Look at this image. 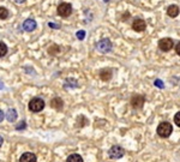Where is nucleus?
<instances>
[{
	"label": "nucleus",
	"instance_id": "nucleus-1",
	"mask_svg": "<svg viewBox=\"0 0 180 162\" xmlns=\"http://www.w3.org/2000/svg\"><path fill=\"white\" fill-rule=\"evenodd\" d=\"M172 132H173V127L169 123H167V121H163V123H161L157 126V135L162 138L169 137Z\"/></svg>",
	"mask_w": 180,
	"mask_h": 162
},
{
	"label": "nucleus",
	"instance_id": "nucleus-2",
	"mask_svg": "<svg viewBox=\"0 0 180 162\" xmlns=\"http://www.w3.org/2000/svg\"><path fill=\"white\" fill-rule=\"evenodd\" d=\"M45 108V101L40 97H34L31 101L29 102V109L34 113L41 112V110Z\"/></svg>",
	"mask_w": 180,
	"mask_h": 162
},
{
	"label": "nucleus",
	"instance_id": "nucleus-3",
	"mask_svg": "<svg viewBox=\"0 0 180 162\" xmlns=\"http://www.w3.org/2000/svg\"><path fill=\"white\" fill-rule=\"evenodd\" d=\"M174 46V42L172 38L169 37H166V38H161L158 41V48L163 50V52H168V50H171Z\"/></svg>",
	"mask_w": 180,
	"mask_h": 162
},
{
	"label": "nucleus",
	"instance_id": "nucleus-4",
	"mask_svg": "<svg viewBox=\"0 0 180 162\" xmlns=\"http://www.w3.org/2000/svg\"><path fill=\"white\" fill-rule=\"evenodd\" d=\"M72 12V7L67 3H63L58 6V15L60 17H68Z\"/></svg>",
	"mask_w": 180,
	"mask_h": 162
},
{
	"label": "nucleus",
	"instance_id": "nucleus-5",
	"mask_svg": "<svg viewBox=\"0 0 180 162\" xmlns=\"http://www.w3.org/2000/svg\"><path fill=\"white\" fill-rule=\"evenodd\" d=\"M124 154H125V150L121 147H119V145L112 147L108 151V155H109L111 159H120V157L124 156Z\"/></svg>",
	"mask_w": 180,
	"mask_h": 162
},
{
	"label": "nucleus",
	"instance_id": "nucleus-6",
	"mask_svg": "<svg viewBox=\"0 0 180 162\" xmlns=\"http://www.w3.org/2000/svg\"><path fill=\"white\" fill-rule=\"evenodd\" d=\"M97 49L101 53H108L112 50V42L108 38H103L97 43Z\"/></svg>",
	"mask_w": 180,
	"mask_h": 162
},
{
	"label": "nucleus",
	"instance_id": "nucleus-7",
	"mask_svg": "<svg viewBox=\"0 0 180 162\" xmlns=\"http://www.w3.org/2000/svg\"><path fill=\"white\" fill-rule=\"evenodd\" d=\"M144 102H145V98H144V96L143 95H135V96H132V98H131V106L133 107V108H142L143 107V105H144Z\"/></svg>",
	"mask_w": 180,
	"mask_h": 162
},
{
	"label": "nucleus",
	"instance_id": "nucleus-8",
	"mask_svg": "<svg viewBox=\"0 0 180 162\" xmlns=\"http://www.w3.org/2000/svg\"><path fill=\"white\" fill-rule=\"evenodd\" d=\"M132 28L136 31H144L147 28V23L143 21V19H135L132 23Z\"/></svg>",
	"mask_w": 180,
	"mask_h": 162
},
{
	"label": "nucleus",
	"instance_id": "nucleus-9",
	"mask_svg": "<svg viewBox=\"0 0 180 162\" xmlns=\"http://www.w3.org/2000/svg\"><path fill=\"white\" fill-rule=\"evenodd\" d=\"M36 27H37L36 22L31 18L27 19V21H24V23H23V29L25 30V31H34V30L36 29Z\"/></svg>",
	"mask_w": 180,
	"mask_h": 162
},
{
	"label": "nucleus",
	"instance_id": "nucleus-10",
	"mask_svg": "<svg viewBox=\"0 0 180 162\" xmlns=\"http://www.w3.org/2000/svg\"><path fill=\"white\" fill-rule=\"evenodd\" d=\"M100 78H101L102 80H105V82L109 80L112 78V70H109V68L101 70V71H100Z\"/></svg>",
	"mask_w": 180,
	"mask_h": 162
},
{
	"label": "nucleus",
	"instance_id": "nucleus-11",
	"mask_svg": "<svg viewBox=\"0 0 180 162\" xmlns=\"http://www.w3.org/2000/svg\"><path fill=\"white\" fill-rule=\"evenodd\" d=\"M19 162H36V156L31 153H25L21 156Z\"/></svg>",
	"mask_w": 180,
	"mask_h": 162
},
{
	"label": "nucleus",
	"instance_id": "nucleus-12",
	"mask_svg": "<svg viewBox=\"0 0 180 162\" xmlns=\"http://www.w3.org/2000/svg\"><path fill=\"white\" fill-rule=\"evenodd\" d=\"M167 15L172 18H175L179 15V7L177 5H171L167 8Z\"/></svg>",
	"mask_w": 180,
	"mask_h": 162
},
{
	"label": "nucleus",
	"instance_id": "nucleus-13",
	"mask_svg": "<svg viewBox=\"0 0 180 162\" xmlns=\"http://www.w3.org/2000/svg\"><path fill=\"white\" fill-rule=\"evenodd\" d=\"M51 107H53L57 110H60V109L63 108V100L60 98V97H54L51 101Z\"/></svg>",
	"mask_w": 180,
	"mask_h": 162
},
{
	"label": "nucleus",
	"instance_id": "nucleus-14",
	"mask_svg": "<svg viewBox=\"0 0 180 162\" xmlns=\"http://www.w3.org/2000/svg\"><path fill=\"white\" fill-rule=\"evenodd\" d=\"M6 119L10 121V123H13L17 119V112L16 109H8L7 113H6Z\"/></svg>",
	"mask_w": 180,
	"mask_h": 162
},
{
	"label": "nucleus",
	"instance_id": "nucleus-15",
	"mask_svg": "<svg viewBox=\"0 0 180 162\" xmlns=\"http://www.w3.org/2000/svg\"><path fill=\"white\" fill-rule=\"evenodd\" d=\"M77 88L78 87V83H77V80L73 79V78H68L66 79V82H65V88Z\"/></svg>",
	"mask_w": 180,
	"mask_h": 162
},
{
	"label": "nucleus",
	"instance_id": "nucleus-16",
	"mask_svg": "<svg viewBox=\"0 0 180 162\" xmlns=\"http://www.w3.org/2000/svg\"><path fill=\"white\" fill-rule=\"evenodd\" d=\"M67 162H83V159L78 154H73V155H70L67 157Z\"/></svg>",
	"mask_w": 180,
	"mask_h": 162
},
{
	"label": "nucleus",
	"instance_id": "nucleus-17",
	"mask_svg": "<svg viewBox=\"0 0 180 162\" xmlns=\"http://www.w3.org/2000/svg\"><path fill=\"white\" fill-rule=\"evenodd\" d=\"M8 17V11L6 7H0V19H6Z\"/></svg>",
	"mask_w": 180,
	"mask_h": 162
},
{
	"label": "nucleus",
	"instance_id": "nucleus-18",
	"mask_svg": "<svg viewBox=\"0 0 180 162\" xmlns=\"http://www.w3.org/2000/svg\"><path fill=\"white\" fill-rule=\"evenodd\" d=\"M6 53H7V46L3 42H0V58L6 55Z\"/></svg>",
	"mask_w": 180,
	"mask_h": 162
},
{
	"label": "nucleus",
	"instance_id": "nucleus-19",
	"mask_svg": "<svg viewBox=\"0 0 180 162\" xmlns=\"http://www.w3.org/2000/svg\"><path fill=\"white\" fill-rule=\"evenodd\" d=\"M60 52V48L58 47V46H52V47H49V49H48V53L49 54H52V55H54V54H57V53H59Z\"/></svg>",
	"mask_w": 180,
	"mask_h": 162
},
{
	"label": "nucleus",
	"instance_id": "nucleus-20",
	"mask_svg": "<svg viewBox=\"0 0 180 162\" xmlns=\"http://www.w3.org/2000/svg\"><path fill=\"white\" fill-rule=\"evenodd\" d=\"M76 36H77L78 40H84V37H85V31H84V30H79V31L76 34Z\"/></svg>",
	"mask_w": 180,
	"mask_h": 162
},
{
	"label": "nucleus",
	"instance_id": "nucleus-21",
	"mask_svg": "<svg viewBox=\"0 0 180 162\" xmlns=\"http://www.w3.org/2000/svg\"><path fill=\"white\" fill-rule=\"evenodd\" d=\"M174 123H175L177 126L180 127V112H178V113L174 115Z\"/></svg>",
	"mask_w": 180,
	"mask_h": 162
},
{
	"label": "nucleus",
	"instance_id": "nucleus-22",
	"mask_svg": "<svg viewBox=\"0 0 180 162\" xmlns=\"http://www.w3.org/2000/svg\"><path fill=\"white\" fill-rule=\"evenodd\" d=\"M154 84H155L157 88H160V89H163V88H165L163 82H162V80H160V79H156L155 82H154Z\"/></svg>",
	"mask_w": 180,
	"mask_h": 162
},
{
	"label": "nucleus",
	"instance_id": "nucleus-23",
	"mask_svg": "<svg viewBox=\"0 0 180 162\" xmlns=\"http://www.w3.org/2000/svg\"><path fill=\"white\" fill-rule=\"evenodd\" d=\"M25 126H27V124L24 123V121H22L21 124H18V125L16 126V128H17V130H22V128H25Z\"/></svg>",
	"mask_w": 180,
	"mask_h": 162
},
{
	"label": "nucleus",
	"instance_id": "nucleus-24",
	"mask_svg": "<svg viewBox=\"0 0 180 162\" xmlns=\"http://www.w3.org/2000/svg\"><path fill=\"white\" fill-rule=\"evenodd\" d=\"M48 27H49V28H53V29H59V28H60V25L54 24V23H48Z\"/></svg>",
	"mask_w": 180,
	"mask_h": 162
},
{
	"label": "nucleus",
	"instance_id": "nucleus-25",
	"mask_svg": "<svg viewBox=\"0 0 180 162\" xmlns=\"http://www.w3.org/2000/svg\"><path fill=\"white\" fill-rule=\"evenodd\" d=\"M175 52H177V54H178V55H180V42L175 46Z\"/></svg>",
	"mask_w": 180,
	"mask_h": 162
},
{
	"label": "nucleus",
	"instance_id": "nucleus-26",
	"mask_svg": "<svg viewBox=\"0 0 180 162\" xmlns=\"http://www.w3.org/2000/svg\"><path fill=\"white\" fill-rule=\"evenodd\" d=\"M4 117H5V114H4V112L3 110H0V123L4 120Z\"/></svg>",
	"mask_w": 180,
	"mask_h": 162
},
{
	"label": "nucleus",
	"instance_id": "nucleus-27",
	"mask_svg": "<svg viewBox=\"0 0 180 162\" xmlns=\"http://www.w3.org/2000/svg\"><path fill=\"white\" fill-rule=\"evenodd\" d=\"M15 1L17 3V4H22V3H24L25 0H15Z\"/></svg>",
	"mask_w": 180,
	"mask_h": 162
},
{
	"label": "nucleus",
	"instance_id": "nucleus-28",
	"mask_svg": "<svg viewBox=\"0 0 180 162\" xmlns=\"http://www.w3.org/2000/svg\"><path fill=\"white\" fill-rule=\"evenodd\" d=\"M3 142H4V139H3V137H1V136H0V147L3 145Z\"/></svg>",
	"mask_w": 180,
	"mask_h": 162
},
{
	"label": "nucleus",
	"instance_id": "nucleus-29",
	"mask_svg": "<svg viewBox=\"0 0 180 162\" xmlns=\"http://www.w3.org/2000/svg\"><path fill=\"white\" fill-rule=\"evenodd\" d=\"M3 88H4V83L0 80V89H3Z\"/></svg>",
	"mask_w": 180,
	"mask_h": 162
},
{
	"label": "nucleus",
	"instance_id": "nucleus-30",
	"mask_svg": "<svg viewBox=\"0 0 180 162\" xmlns=\"http://www.w3.org/2000/svg\"><path fill=\"white\" fill-rule=\"evenodd\" d=\"M105 1H106V3H108V1H109V0H105Z\"/></svg>",
	"mask_w": 180,
	"mask_h": 162
}]
</instances>
